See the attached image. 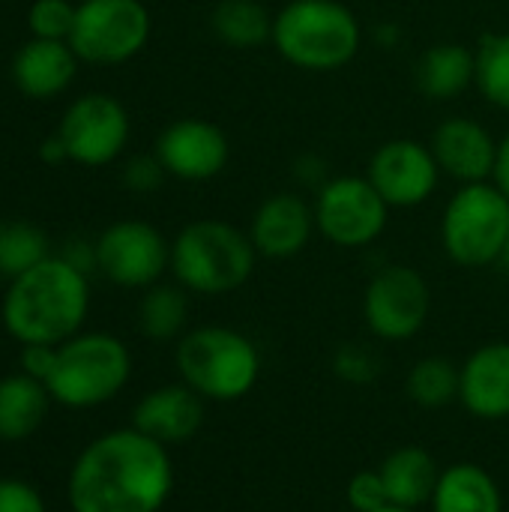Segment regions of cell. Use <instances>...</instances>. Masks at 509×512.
<instances>
[{
  "mask_svg": "<svg viewBox=\"0 0 509 512\" xmlns=\"http://www.w3.org/2000/svg\"><path fill=\"white\" fill-rule=\"evenodd\" d=\"M75 9L69 0H36L27 12V24L33 36L39 39H63L69 42L72 24H75Z\"/></svg>",
  "mask_w": 509,
  "mask_h": 512,
  "instance_id": "cell-29",
  "label": "cell"
},
{
  "mask_svg": "<svg viewBox=\"0 0 509 512\" xmlns=\"http://www.w3.org/2000/svg\"><path fill=\"white\" fill-rule=\"evenodd\" d=\"M156 159L168 171V177L186 183H204L225 171L231 159L228 135L201 117H183L162 129L156 138Z\"/></svg>",
  "mask_w": 509,
  "mask_h": 512,
  "instance_id": "cell-14",
  "label": "cell"
},
{
  "mask_svg": "<svg viewBox=\"0 0 509 512\" xmlns=\"http://www.w3.org/2000/svg\"><path fill=\"white\" fill-rule=\"evenodd\" d=\"M366 177L390 204V210H408L426 204L435 195L444 174L429 144L417 138H390L372 153Z\"/></svg>",
  "mask_w": 509,
  "mask_h": 512,
  "instance_id": "cell-13",
  "label": "cell"
},
{
  "mask_svg": "<svg viewBox=\"0 0 509 512\" xmlns=\"http://www.w3.org/2000/svg\"><path fill=\"white\" fill-rule=\"evenodd\" d=\"M48 255V240L39 228L27 222H6L0 225V276L9 282L42 264Z\"/></svg>",
  "mask_w": 509,
  "mask_h": 512,
  "instance_id": "cell-28",
  "label": "cell"
},
{
  "mask_svg": "<svg viewBox=\"0 0 509 512\" xmlns=\"http://www.w3.org/2000/svg\"><path fill=\"white\" fill-rule=\"evenodd\" d=\"M0 512H45V501L30 483L6 477L0 480Z\"/></svg>",
  "mask_w": 509,
  "mask_h": 512,
  "instance_id": "cell-33",
  "label": "cell"
},
{
  "mask_svg": "<svg viewBox=\"0 0 509 512\" xmlns=\"http://www.w3.org/2000/svg\"><path fill=\"white\" fill-rule=\"evenodd\" d=\"M273 15L261 0H216L210 27L228 48L255 51L273 39Z\"/></svg>",
  "mask_w": 509,
  "mask_h": 512,
  "instance_id": "cell-24",
  "label": "cell"
},
{
  "mask_svg": "<svg viewBox=\"0 0 509 512\" xmlns=\"http://www.w3.org/2000/svg\"><path fill=\"white\" fill-rule=\"evenodd\" d=\"M57 135L72 162L99 168L123 153L129 141V114L114 96L87 93L69 105Z\"/></svg>",
  "mask_w": 509,
  "mask_h": 512,
  "instance_id": "cell-12",
  "label": "cell"
},
{
  "mask_svg": "<svg viewBox=\"0 0 509 512\" xmlns=\"http://www.w3.org/2000/svg\"><path fill=\"white\" fill-rule=\"evenodd\" d=\"M378 512H414V510H405V507H393V504H387L384 510H378Z\"/></svg>",
  "mask_w": 509,
  "mask_h": 512,
  "instance_id": "cell-40",
  "label": "cell"
},
{
  "mask_svg": "<svg viewBox=\"0 0 509 512\" xmlns=\"http://www.w3.org/2000/svg\"><path fill=\"white\" fill-rule=\"evenodd\" d=\"M204 423V402L186 384L150 390L132 411V429L171 447L189 441Z\"/></svg>",
  "mask_w": 509,
  "mask_h": 512,
  "instance_id": "cell-17",
  "label": "cell"
},
{
  "mask_svg": "<svg viewBox=\"0 0 509 512\" xmlns=\"http://www.w3.org/2000/svg\"><path fill=\"white\" fill-rule=\"evenodd\" d=\"M39 156H42V162H48V165H57V162L69 159V156H66V147H63V141H60V135L48 138V141L39 147Z\"/></svg>",
  "mask_w": 509,
  "mask_h": 512,
  "instance_id": "cell-37",
  "label": "cell"
},
{
  "mask_svg": "<svg viewBox=\"0 0 509 512\" xmlns=\"http://www.w3.org/2000/svg\"><path fill=\"white\" fill-rule=\"evenodd\" d=\"M381 480L387 486V498L393 507L417 510L432 504L435 486L441 480L438 462L423 447H399L381 462Z\"/></svg>",
  "mask_w": 509,
  "mask_h": 512,
  "instance_id": "cell-21",
  "label": "cell"
},
{
  "mask_svg": "<svg viewBox=\"0 0 509 512\" xmlns=\"http://www.w3.org/2000/svg\"><path fill=\"white\" fill-rule=\"evenodd\" d=\"M348 504L354 512H378L390 504L381 471H360L348 483Z\"/></svg>",
  "mask_w": 509,
  "mask_h": 512,
  "instance_id": "cell-30",
  "label": "cell"
},
{
  "mask_svg": "<svg viewBox=\"0 0 509 512\" xmlns=\"http://www.w3.org/2000/svg\"><path fill=\"white\" fill-rule=\"evenodd\" d=\"M78 54L63 39H39L33 36L12 63V78L24 96L51 99L63 93L75 78Z\"/></svg>",
  "mask_w": 509,
  "mask_h": 512,
  "instance_id": "cell-19",
  "label": "cell"
},
{
  "mask_svg": "<svg viewBox=\"0 0 509 512\" xmlns=\"http://www.w3.org/2000/svg\"><path fill=\"white\" fill-rule=\"evenodd\" d=\"M333 369H336L339 378H345L351 384H369L378 375V360L363 345H345V348H339V354L333 360Z\"/></svg>",
  "mask_w": 509,
  "mask_h": 512,
  "instance_id": "cell-31",
  "label": "cell"
},
{
  "mask_svg": "<svg viewBox=\"0 0 509 512\" xmlns=\"http://www.w3.org/2000/svg\"><path fill=\"white\" fill-rule=\"evenodd\" d=\"M315 225L324 240L339 249H366L372 246L390 222V204L363 174L330 177L315 192Z\"/></svg>",
  "mask_w": 509,
  "mask_h": 512,
  "instance_id": "cell-8",
  "label": "cell"
},
{
  "mask_svg": "<svg viewBox=\"0 0 509 512\" xmlns=\"http://www.w3.org/2000/svg\"><path fill=\"white\" fill-rule=\"evenodd\" d=\"M435 162L444 177L465 183H483L495 177L498 162V138L474 117L453 114L441 120L429 138Z\"/></svg>",
  "mask_w": 509,
  "mask_h": 512,
  "instance_id": "cell-15",
  "label": "cell"
},
{
  "mask_svg": "<svg viewBox=\"0 0 509 512\" xmlns=\"http://www.w3.org/2000/svg\"><path fill=\"white\" fill-rule=\"evenodd\" d=\"M474 57H477L474 87L492 108L509 111V30L486 33L474 48Z\"/></svg>",
  "mask_w": 509,
  "mask_h": 512,
  "instance_id": "cell-26",
  "label": "cell"
},
{
  "mask_svg": "<svg viewBox=\"0 0 509 512\" xmlns=\"http://www.w3.org/2000/svg\"><path fill=\"white\" fill-rule=\"evenodd\" d=\"M435 512H504V498L492 474L474 462H459L441 471L432 495Z\"/></svg>",
  "mask_w": 509,
  "mask_h": 512,
  "instance_id": "cell-22",
  "label": "cell"
},
{
  "mask_svg": "<svg viewBox=\"0 0 509 512\" xmlns=\"http://www.w3.org/2000/svg\"><path fill=\"white\" fill-rule=\"evenodd\" d=\"M132 375L129 348L108 333H75L57 345V363L45 381L51 402L84 411L111 402Z\"/></svg>",
  "mask_w": 509,
  "mask_h": 512,
  "instance_id": "cell-6",
  "label": "cell"
},
{
  "mask_svg": "<svg viewBox=\"0 0 509 512\" xmlns=\"http://www.w3.org/2000/svg\"><path fill=\"white\" fill-rule=\"evenodd\" d=\"M405 387L411 402H417L420 408H444L459 399L462 369H456L444 357H426L411 369Z\"/></svg>",
  "mask_w": 509,
  "mask_h": 512,
  "instance_id": "cell-27",
  "label": "cell"
},
{
  "mask_svg": "<svg viewBox=\"0 0 509 512\" xmlns=\"http://www.w3.org/2000/svg\"><path fill=\"white\" fill-rule=\"evenodd\" d=\"M378 39H381V42L387 39V45H396V39H399V27H396V24H384V27L378 30Z\"/></svg>",
  "mask_w": 509,
  "mask_h": 512,
  "instance_id": "cell-38",
  "label": "cell"
},
{
  "mask_svg": "<svg viewBox=\"0 0 509 512\" xmlns=\"http://www.w3.org/2000/svg\"><path fill=\"white\" fill-rule=\"evenodd\" d=\"M174 489L168 447L138 429L90 441L69 471L72 512H159Z\"/></svg>",
  "mask_w": 509,
  "mask_h": 512,
  "instance_id": "cell-1",
  "label": "cell"
},
{
  "mask_svg": "<svg viewBox=\"0 0 509 512\" xmlns=\"http://www.w3.org/2000/svg\"><path fill=\"white\" fill-rule=\"evenodd\" d=\"M87 306V273L72 267L66 258L51 255L12 279L0 318L6 333L21 345H63L81 330Z\"/></svg>",
  "mask_w": 509,
  "mask_h": 512,
  "instance_id": "cell-2",
  "label": "cell"
},
{
  "mask_svg": "<svg viewBox=\"0 0 509 512\" xmlns=\"http://www.w3.org/2000/svg\"><path fill=\"white\" fill-rule=\"evenodd\" d=\"M51 396L42 381L18 372L0 381V441H27L45 420Z\"/></svg>",
  "mask_w": 509,
  "mask_h": 512,
  "instance_id": "cell-23",
  "label": "cell"
},
{
  "mask_svg": "<svg viewBox=\"0 0 509 512\" xmlns=\"http://www.w3.org/2000/svg\"><path fill=\"white\" fill-rule=\"evenodd\" d=\"M54 363H57V345H21V372L24 375L45 384Z\"/></svg>",
  "mask_w": 509,
  "mask_h": 512,
  "instance_id": "cell-34",
  "label": "cell"
},
{
  "mask_svg": "<svg viewBox=\"0 0 509 512\" xmlns=\"http://www.w3.org/2000/svg\"><path fill=\"white\" fill-rule=\"evenodd\" d=\"M501 264H504V270L509 273V240H507V249H504V255H501Z\"/></svg>",
  "mask_w": 509,
  "mask_h": 512,
  "instance_id": "cell-39",
  "label": "cell"
},
{
  "mask_svg": "<svg viewBox=\"0 0 509 512\" xmlns=\"http://www.w3.org/2000/svg\"><path fill=\"white\" fill-rule=\"evenodd\" d=\"M150 9L141 0H84L69 33L72 51L87 63H126L150 39Z\"/></svg>",
  "mask_w": 509,
  "mask_h": 512,
  "instance_id": "cell-9",
  "label": "cell"
},
{
  "mask_svg": "<svg viewBox=\"0 0 509 512\" xmlns=\"http://www.w3.org/2000/svg\"><path fill=\"white\" fill-rule=\"evenodd\" d=\"M501 192H507L509 198V129L504 132V138H498V162H495V177H492Z\"/></svg>",
  "mask_w": 509,
  "mask_h": 512,
  "instance_id": "cell-36",
  "label": "cell"
},
{
  "mask_svg": "<svg viewBox=\"0 0 509 512\" xmlns=\"http://www.w3.org/2000/svg\"><path fill=\"white\" fill-rule=\"evenodd\" d=\"M462 405L480 420L509 417V342L477 348L462 366Z\"/></svg>",
  "mask_w": 509,
  "mask_h": 512,
  "instance_id": "cell-18",
  "label": "cell"
},
{
  "mask_svg": "<svg viewBox=\"0 0 509 512\" xmlns=\"http://www.w3.org/2000/svg\"><path fill=\"white\" fill-rule=\"evenodd\" d=\"M93 249L99 273L120 288H153L171 267V246L162 231L138 219L114 222Z\"/></svg>",
  "mask_w": 509,
  "mask_h": 512,
  "instance_id": "cell-11",
  "label": "cell"
},
{
  "mask_svg": "<svg viewBox=\"0 0 509 512\" xmlns=\"http://www.w3.org/2000/svg\"><path fill=\"white\" fill-rule=\"evenodd\" d=\"M509 240V198L495 180L465 183L441 213V246L459 267L501 261Z\"/></svg>",
  "mask_w": 509,
  "mask_h": 512,
  "instance_id": "cell-7",
  "label": "cell"
},
{
  "mask_svg": "<svg viewBox=\"0 0 509 512\" xmlns=\"http://www.w3.org/2000/svg\"><path fill=\"white\" fill-rule=\"evenodd\" d=\"M276 54L303 72H336L363 48V24L342 0H288L273 15Z\"/></svg>",
  "mask_w": 509,
  "mask_h": 512,
  "instance_id": "cell-3",
  "label": "cell"
},
{
  "mask_svg": "<svg viewBox=\"0 0 509 512\" xmlns=\"http://www.w3.org/2000/svg\"><path fill=\"white\" fill-rule=\"evenodd\" d=\"M165 177H168V171L162 168V162L156 159V153L153 156H135L123 168V183L132 192H141V195L144 192H156Z\"/></svg>",
  "mask_w": 509,
  "mask_h": 512,
  "instance_id": "cell-32",
  "label": "cell"
},
{
  "mask_svg": "<svg viewBox=\"0 0 509 512\" xmlns=\"http://www.w3.org/2000/svg\"><path fill=\"white\" fill-rule=\"evenodd\" d=\"M189 318V300L183 294V288L177 285H153L147 288L141 306H138V324L141 333L156 339V342H168L174 336L183 333Z\"/></svg>",
  "mask_w": 509,
  "mask_h": 512,
  "instance_id": "cell-25",
  "label": "cell"
},
{
  "mask_svg": "<svg viewBox=\"0 0 509 512\" xmlns=\"http://www.w3.org/2000/svg\"><path fill=\"white\" fill-rule=\"evenodd\" d=\"M432 312V291L420 270L390 264L378 270L363 294V318L384 342H405L417 336Z\"/></svg>",
  "mask_w": 509,
  "mask_h": 512,
  "instance_id": "cell-10",
  "label": "cell"
},
{
  "mask_svg": "<svg viewBox=\"0 0 509 512\" xmlns=\"http://www.w3.org/2000/svg\"><path fill=\"white\" fill-rule=\"evenodd\" d=\"M297 177L303 186H312L315 192L330 180V177H324V162L318 156H300L297 159Z\"/></svg>",
  "mask_w": 509,
  "mask_h": 512,
  "instance_id": "cell-35",
  "label": "cell"
},
{
  "mask_svg": "<svg viewBox=\"0 0 509 512\" xmlns=\"http://www.w3.org/2000/svg\"><path fill=\"white\" fill-rule=\"evenodd\" d=\"M258 252L249 231L222 219H195L171 243V273L180 288L195 294H231L255 270Z\"/></svg>",
  "mask_w": 509,
  "mask_h": 512,
  "instance_id": "cell-4",
  "label": "cell"
},
{
  "mask_svg": "<svg viewBox=\"0 0 509 512\" xmlns=\"http://www.w3.org/2000/svg\"><path fill=\"white\" fill-rule=\"evenodd\" d=\"M177 372L201 399L237 402L258 384L261 354L240 330L195 327L177 345Z\"/></svg>",
  "mask_w": 509,
  "mask_h": 512,
  "instance_id": "cell-5",
  "label": "cell"
},
{
  "mask_svg": "<svg viewBox=\"0 0 509 512\" xmlns=\"http://www.w3.org/2000/svg\"><path fill=\"white\" fill-rule=\"evenodd\" d=\"M477 57L462 42H438L417 60V87L432 102H450L474 87Z\"/></svg>",
  "mask_w": 509,
  "mask_h": 512,
  "instance_id": "cell-20",
  "label": "cell"
},
{
  "mask_svg": "<svg viewBox=\"0 0 509 512\" xmlns=\"http://www.w3.org/2000/svg\"><path fill=\"white\" fill-rule=\"evenodd\" d=\"M315 207L300 192H276L267 195L249 222V240L258 258L288 261L300 255L315 237Z\"/></svg>",
  "mask_w": 509,
  "mask_h": 512,
  "instance_id": "cell-16",
  "label": "cell"
}]
</instances>
